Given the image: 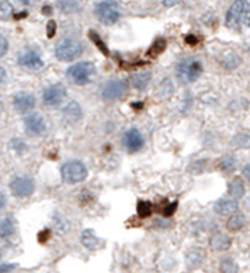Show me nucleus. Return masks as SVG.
<instances>
[{"label": "nucleus", "instance_id": "obj_40", "mask_svg": "<svg viewBox=\"0 0 250 273\" xmlns=\"http://www.w3.org/2000/svg\"><path fill=\"white\" fill-rule=\"evenodd\" d=\"M180 0H163V5L167 8H172L174 5H177Z\"/></svg>", "mask_w": 250, "mask_h": 273}, {"label": "nucleus", "instance_id": "obj_41", "mask_svg": "<svg viewBox=\"0 0 250 273\" xmlns=\"http://www.w3.org/2000/svg\"><path fill=\"white\" fill-rule=\"evenodd\" d=\"M185 42H186V43H189V44H195L198 42V40H197V37H195V36H188V37H186Z\"/></svg>", "mask_w": 250, "mask_h": 273}, {"label": "nucleus", "instance_id": "obj_15", "mask_svg": "<svg viewBox=\"0 0 250 273\" xmlns=\"http://www.w3.org/2000/svg\"><path fill=\"white\" fill-rule=\"evenodd\" d=\"M205 257H206V251H205V249L199 247L190 248L188 251H186L185 255L186 267H188L189 269L198 268V267L201 266Z\"/></svg>", "mask_w": 250, "mask_h": 273}, {"label": "nucleus", "instance_id": "obj_7", "mask_svg": "<svg viewBox=\"0 0 250 273\" xmlns=\"http://www.w3.org/2000/svg\"><path fill=\"white\" fill-rule=\"evenodd\" d=\"M35 181L30 176H16L10 181V190L17 197H29L35 193Z\"/></svg>", "mask_w": 250, "mask_h": 273}, {"label": "nucleus", "instance_id": "obj_23", "mask_svg": "<svg viewBox=\"0 0 250 273\" xmlns=\"http://www.w3.org/2000/svg\"><path fill=\"white\" fill-rule=\"evenodd\" d=\"M231 145L236 149L250 148V134L239 133L234 135L233 139L231 140Z\"/></svg>", "mask_w": 250, "mask_h": 273}, {"label": "nucleus", "instance_id": "obj_35", "mask_svg": "<svg viewBox=\"0 0 250 273\" xmlns=\"http://www.w3.org/2000/svg\"><path fill=\"white\" fill-rule=\"evenodd\" d=\"M8 49H9L8 40L4 37V36L0 34V58L4 56L5 54L8 53Z\"/></svg>", "mask_w": 250, "mask_h": 273}, {"label": "nucleus", "instance_id": "obj_30", "mask_svg": "<svg viewBox=\"0 0 250 273\" xmlns=\"http://www.w3.org/2000/svg\"><path fill=\"white\" fill-rule=\"evenodd\" d=\"M89 36H90V40H91L93 43L96 44V47H97L98 49L104 54V55H107V56L109 55V50H108L107 46H105V43L103 41H102V38L99 37L98 34H96L95 31H90Z\"/></svg>", "mask_w": 250, "mask_h": 273}, {"label": "nucleus", "instance_id": "obj_19", "mask_svg": "<svg viewBox=\"0 0 250 273\" xmlns=\"http://www.w3.org/2000/svg\"><path fill=\"white\" fill-rule=\"evenodd\" d=\"M82 116V109H81L80 104L77 102H70V103L63 109V118H64L68 123H76L79 122Z\"/></svg>", "mask_w": 250, "mask_h": 273}, {"label": "nucleus", "instance_id": "obj_37", "mask_svg": "<svg viewBox=\"0 0 250 273\" xmlns=\"http://www.w3.org/2000/svg\"><path fill=\"white\" fill-rule=\"evenodd\" d=\"M16 268V263H3L0 265V273H10Z\"/></svg>", "mask_w": 250, "mask_h": 273}, {"label": "nucleus", "instance_id": "obj_26", "mask_svg": "<svg viewBox=\"0 0 250 273\" xmlns=\"http://www.w3.org/2000/svg\"><path fill=\"white\" fill-rule=\"evenodd\" d=\"M165 46H167L165 40H163V38H157V40L155 41V43L150 47L149 52H147V55L151 56V58H156V56H158L159 54L164 52Z\"/></svg>", "mask_w": 250, "mask_h": 273}, {"label": "nucleus", "instance_id": "obj_3", "mask_svg": "<svg viewBox=\"0 0 250 273\" xmlns=\"http://www.w3.org/2000/svg\"><path fill=\"white\" fill-rule=\"evenodd\" d=\"M95 15L99 22L104 25H113L119 20L120 10L116 0H101L95 8Z\"/></svg>", "mask_w": 250, "mask_h": 273}, {"label": "nucleus", "instance_id": "obj_21", "mask_svg": "<svg viewBox=\"0 0 250 273\" xmlns=\"http://www.w3.org/2000/svg\"><path fill=\"white\" fill-rule=\"evenodd\" d=\"M150 81H151V73H149V71L135 74L134 76L131 77L132 86H134L135 88L140 89V91H143V89H145L146 87L149 86Z\"/></svg>", "mask_w": 250, "mask_h": 273}, {"label": "nucleus", "instance_id": "obj_43", "mask_svg": "<svg viewBox=\"0 0 250 273\" xmlns=\"http://www.w3.org/2000/svg\"><path fill=\"white\" fill-rule=\"evenodd\" d=\"M38 0H21V3L25 5H33V4H36Z\"/></svg>", "mask_w": 250, "mask_h": 273}, {"label": "nucleus", "instance_id": "obj_4", "mask_svg": "<svg viewBox=\"0 0 250 273\" xmlns=\"http://www.w3.org/2000/svg\"><path fill=\"white\" fill-rule=\"evenodd\" d=\"M96 73V67L90 62H81L68 69V79L75 85H85L92 80Z\"/></svg>", "mask_w": 250, "mask_h": 273}, {"label": "nucleus", "instance_id": "obj_14", "mask_svg": "<svg viewBox=\"0 0 250 273\" xmlns=\"http://www.w3.org/2000/svg\"><path fill=\"white\" fill-rule=\"evenodd\" d=\"M25 127L30 133L33 135H43L47 130V125L44 119L40 114H30L25 118Z\"/></svg>", "mask_w": 250, "mask_h": 273}, {"label": "nucleus", "instance_id": "obj_27", "mask_svg": "<svg viewBox=\"0 0 250 273\" xmlns=\"http://www.w3.org/2000/svg\"><path fill=\"white\" fill-rule=\"evenodd\" d=\"M237 167V161L233 156H225L219 161V168L226 173H232Z\"/></svg>", "mask_w": 250, "mask_h": 273}, {"label": "nucleus", "instance_id": "obj_9", "mask_svg": "<svg viewBox=\"0 0 250 273\" xmlns=\"http://www.w3.org/2000/svg\"><path fill=\"white\" fill-rule=\"evenodd\" d=\"M65 97L66 88L62 83H54V85L47 87L43 92V102L50 107L59 106Z\"/></svg>", "mask_w": 250, "mask_h": 273}, {"label": "nucleus", "instance_id": "obj_18", "mask_svg": "<svg viewBox=\"0 0 250 273\" xmlns=\"http://www.w3.org/2000/svg\"><path fill=\"white\" fill-rule=\"evenodd\" d=\"M246 224V217L244 216L242 212H234L228 217L227 222H226V228L228 229V232L231 233H237L239 230H242Z\"/></svg>", "mask_w": 250, "mask_h": 273}, {"label": "nucleus", "instance_id": "obj_6", "mask_svg": "<svg viewBox=\"0 0 250 273\" xmlns=\"http://www.w3.org/2000/svg\"><path fill=\"white\" fill-rule=\"evenodd\" d=\"M62 178L68 184H77L87 178L85 164L79 161L66 162L62 167Z\"/></svg>", "mask_w": 250, "mask_h": 273}, {"label": "nucleus", "instance_id": "obj_33", "mask_svg": "<svg viewBox=\"0 0 250 273\" xmlns=\"http://www.w3.org/2000/svg\"><path fill=\"white\" fill-rule=\"evenodd\" d=\"M239 64H240V58L239 56L234 55V54H231V55L227 56L224 62V65L227 69H236L237 67H239Z\"/></svg>", "mask_w": 250, "mask_h": 273}, {"label": "nucleus", "instance_id": "obj_38", "mask_svg": "<svg viewBox=\"0 0 250 273\" xmlns=\"http://www.w3.org/2000/svg\"><path fill=\"white\" fill-rule=\"evenodd\" d=\"M7 79H8L7 70H5L3 67H0V86L4 85V83L7 82Z\"/></svg>", "mask_w": 250, "mask_h": 273}, {"label": "nucleus", "instance_id": "obj_10", "mask_svg": "<svg viewBox=\"0 0 250 273\" xmlns=\"http://www.w3.org/2000/svg\"><path fill=\"white\" fill-rule=\"evenodd\" d=\"M144 143H145V140H144L143 134L135 128L129 129L123 137V146L129 152L140 151L144 147Z\"/></svg>", "mask_w": 250, "mask_h": 273}, {"label": "nucleus", "instance_id": "obj_39", "mask_svg": "<svg viewBox=\"0 0 250 273\" xmlns=\"http://www.w3.org/2000/svg\"><path fill=\"white\" fill-rule=\"evenodd\" d=\"M242 174H243V176L245 179H248L249 181H250V163L249 164H245V166L243 167V169H242Z\"/></svg>", "mask_w": 250, "mask_h": 273}, {"label": "nucleus", "instance_id": "obj_22", "mask_svg": "<svg viewBox=\"0 0 250 273\" xmlns=\"http://www.w3.org/2000/svg\"><path fill=\"white\" fill-rule=\"evenodd\" d=\"M58 8L63 14H75L80 10L79 0H58Z\"/></svg>", "mask_w": 250, "mask_h": 273}, {"label": "nucleus", "instance_id": "obj_16", "mask_svg": "<svg viewBox=\"0 0 250 273\" xmlns=\"http://www.w3.org/2000/svg\"><path fill=\"white\" fill-rule=\"evenodd\" d=\"M81 244L85 247L87 250H98L103 247V241L99 236L96 234L93 229H85L81 233Z\"/></svg>", "mask_w": 250, "mask_h": 273}, {"label": "nucleus", "instance_id": "obj_12", "mask_svg": "<svg viewBox=\"0 0 250 273\" xmlns=\"http://www.w3.org/2000/svg\"><path fill=\"white\" fill-rule=\"evenodd\" d=\"M19 64L22 68L30 69V70H38L43 67V60L41 55L35 50H27L19 56Z\"/></svg>", "mask_w": 250, "mask_h": 273}, {"label": "nucleus", "instance_id": "obj_13", "mask_svg": "<svg viewBox=\"0 0 250 273\" xmlns=\"http://www.w3.org/2000/svg\"><path fill=\"white\" fill-rule=\"evenodd\" d=\"M232 244H233V240L228 234L225 233L212 234L209 240L210 248L213 251H217V253H224V251L230 250Z\"/></svg>", "mask_w": 250, "mask_h": 273}, {"label": "nucleus", "instance_id": "obj_28", "mask_svg": "<svg viewBox=\"0 0 250 273\" xmlns=\"http://www.w3.org/2000/svg\"><path fill=\"white\" fill-rule=\"evenodd\" d=\"M14 14V7L8 0L0 2V20H9Z\"/></svg>", "mask_w": 250, "mask_h": 273}, {"label": "nucleus", "instance_id": "obj_25", "mask_svg": "<svg viewBox=\"0 0 250 273\" xmlns=\"http://www.w3.org/2000/svg\"><path fill=\"white\" fill-rule=\"evenodd\" d=\"M136 212L140 218H149L153 212L152 203L149 202V201H144V200L138 201L137 206H136Z\"/></svg>", "mask_w": 250, "mask_h": 273}, {"label": "nucleus", "instance_id": "obj_17", "mask_svg": "<svg viewBox=\"0 0 250 273\" xmlns=\"http://www.w3.org/2000/svg\"><path fill=\"white\" fill-rule=\"evenodd\" d=\"M238 201L233 199H221L213 206L215 212L219 216H231L238 211Z\"/></svg>", "mask_w": 250, "mask_h": 273}, {"label": "nucleus", "instance_id": "obj_36", "mask_svg": "<svg viewBox=\"0 0 250 273\" xmlns=\"http://www.w3.org/2000/svg\"><path fill=\"white\" fill-rule=\"evenodd\" d=\"M57 34V23L54 22L53 20H50L49 22L47 23V36L49 38H53Z\"/></svg>", "mask_w": 250, "mask_h": 273}, {"label": "nucleus", "instance_id": "obj_1", "mask_svg": "<svg viewBox=\"0 0 250 273\" xmlns=\"http://www.w3.org/2000/svg\"><path fill=\"white\" fill-rule=\"evenodd\" d=\"M226 25L232 29H242L250 25V3L234 0L226 16Z\"/></svg>", "mask_w": 250, "mask_h": 273}, {"label": "nucleus", "instance_id": "obj_2", "mask_svg": "<svg viewBox=\"0 0 250 273\" xmlns=\"http://www.w3.org/2000/svg\"><path fill=\"white\" fill-rule=\"evenodd\" d=\"M203 64L197 58H185L177 65V77L184 83L195 82L203 74Z\"/></svg>", "mask_w": 250, "mask_h": 273}, {"label": "nucleus", "instance_id": "obj_44", "mask_svg": "<svg viewBox=\"0 0 250 273\" xmlns=\"http://www.w3.org/2000/svg\"><path fill=\"white\" fill-rule=\"evenodd\" d=\"M52 11H50V7H44L43 8V14H48L49 15Z\"/></svg>", "mask_w": 250, "mask_h": 273}, {"label": "nucleus", "instance_id": "obj_24", "mask_svg": "<svg viewBox=\"0 0 250 273\" xmlns=\"http://www.w3.org/2000/svg\"><path fill=\"white\" fill-rule=\"evenodd\" d=\"M219 272L221 273H238L239 272V265L232 257H224L219 261Z\"/></svg>", "mask_w": 250, "mask_h": 273}, {"label": "nucleus", "instance_id": "obj_32", "mask_svg": "<svg viewBox=\"0 0 250 273\" xmlns=\"http://www.w3.org/2000/svg\"><path fill=\"white\" fill-rule=\"evenodd\" d=\"M206 163H207L206 161H197L188 167V170L191 174H201L205 170Z\"/></svg>", "mask_w": 250, "mask_h": 273}, {"label": "nucleus", "instance_id": "obj_5", "mask_svg": "<svg viewBox=\"0 0 250 273\" xmlns=\"http://www.w3.org/2000/svg\"><path fill=\"white\" fill-rule=\"evenodd\" d=\"M84 52L82 44L73 38H65L60 41L55 48V56L62 62H71L79 58Z\"/></svg>", "mask_w": 250, "mask_h": 273}, {"label": "nucleus", "instance_id": "obj_34", "mask_svg": "<svg viewBox=\"0 0 250 273\" xmlns=\"http://www.w3.org/2000/svg\"><path fill=\"white\" fill-rule=\"evenodd\" d=\"M178 208V202H172L170 205L164 206L163 211H162V215H163V217H171V216L174 215V212L177 211Z\"/></svg>", "mask_w": 250, "mask_h": 273}, {"label": "nucleus", "instance_id": "obj_31", "mask_svg": "<svg viewBox=\"0 0 250 273\" xmlns=\"http://www.w3.org/2000/svg\"><path fill=\"white\" fill-rule=\"evenodd\" d=\"M173 94V86H172L170 80H165L162 82V86L159 87V95L162 98H168L171 97Z\"/></svg>", "mask_w": 250, "mask_h": 273}, {"label": "nucleus", "instance_id": "obj_11", "mask_svg": "<svg viewBox=\"0 0 250 273\" xmlns=\"http://www.w3.org/2000/svg\"><path fill=\"white\" fill-rule=\"evenodd\" d=\"M36 98L32 95L26 94V92H20L15 95L13 100V106L15 110L19 113H27L35 108Z\"/></svg>", "mask_w": 250, "mask_h": 273}, {"label": "nucleus", "instance_id": "obj_42", "mask_svg": "<svg viewBox=\"0 0 250 273\" xmlns=\"http://www.w3.org/2000/svg\"><path fill=\"white\" fill-rule=\"evenodd\" d=\"M5 203H7V199H5V195L0 191V209L3 208V207L5 206Z\"/></svg>", "mask_w": 250, "mask_h": 273}, {"label": "nucleus", "instance_id": "obj_20", "mask_svg": "<svg viewBox=\"0 0 250 273\" xmlns=\"http://www.w3.org/2000/svg\"><path fill=\"white\" fill-rule=\"evenodd\" d=\"M228 195L231 199L233 200H240L245 195V184H244L243 179L240 176H236L230 181L228 184Z\"/></svg>", "mask_w": 250, "mask_h": 273}, {"label": "nucleus", "instance_id": "obj_8", "mask_svg": "<svg viewBox=\"0 0 250 273\" xmlns=\"http://www.w3.org/2000/svg\"><path fill=\"white\" fill-rule=\"evenodd\" d=\"M126 92V83L122 80L108 81L102 88L101 96L104 101L120 100Z\"/></svg>", "mask_w": 250, "mask_h": 273}, {"label": "nucleus", "instance_id": "obj_29", "mask_svg": "<svg viewBox=\"0 0 250 273\" xmlns=\"http://www.w3.org/2000/svg\"><path fill=\"white\" fill-rule=\"evenodd\" d=\"M14 233L13 222L8 218L0 221V238H8Z\"/></svg>", "mask_w": 250, "mask_h": 273}]
</instances>
